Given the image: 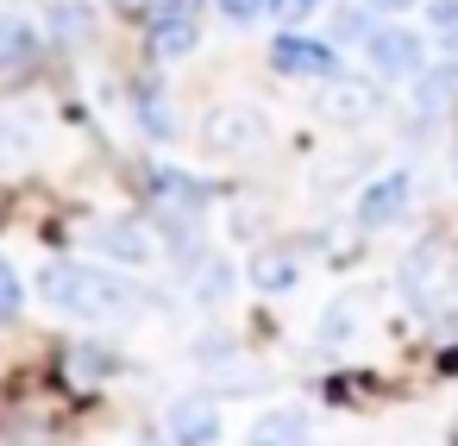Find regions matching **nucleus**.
<instances>
[{
  "instance_id": "nucleus-1",
  "label": "nucleus",
  "mask_w": 458,
  "mask_h": 446,
  "mask_svg": "<svg viewBox=\"0 0 458 446\" xmlns=\"http://www.w3.org/2000/svg\"><path fill=\"white\" fill-rule=\"evenodd\" d=\"M38 296L51 308H64V314H89V321H132V314L157 308V296H145L139 283L89 270V264H51V270H38Z\"/></svg>"
},
{
  "instance_id": "nucleus-2",
  "label": "nucleus",
  "mask_w": 458,
  "mask_h": 446,
  "mask_svg": "<svg viewBox=\"0 0 458 446\" xmlns=\"http://www.w3.org/2000/svg\"><path fill=\"white\" fill-rule=\"evenodd\" d=\"M364 51H370L377 76H389V82L420 76V39H414V32H402V26H377V32L364 39Z\"/></svg>"
},
{
  "instance_id": "nucleus-3",
  "label": "nucleus",
  "mask_w": 458,
  "mask_h": 446,
  "mask_svg": "<svg viewBox=\"0 0 458 446\" xmlns=\"http://www.w3.org/2000/svg\"><path fill=\"white\" fill-rule=\"evenodd\" d=\"M270 64H276L283 76H339L333 45H320V39H295V32H283V39L270 45Z\"/></svg>"
},
{
  "instance_id": "nucleus-4",
  "label": "nucleus",
  "mask_w": 458,
  "mask_h": 446,
  "mask_svg": "<svg viewBox=\"0 0 458 446\" xmlns=\"http://www.w3.org/2000/svg\"><path fill=\"white\" fill-rule=\"evenodd\" d=\"M251 145H264L258 107H214L208 114V151H251Z\"/></svg>"
},
{
  "instance_id": "nucleus-5",
  "label": "nucleus",
  "mask_w": 458,
  "mask_h": 446,
  "mask_svg": "<svg viewBox=\"0 0 458 446\" xmlns=\"http://www.w3.org/2000/svg\"><path fill=\"white\" fill-rule=\"evenodd\" d=\"M408 208V176H383L364 202H358V227H389Z\"/></svg>"
},
{
  "instance_id": "nucleus-6",
  "label": "nucleus",
  "mask_w": 458,
  "mask_h": 446,
  "mask_svg": "<svg viewBox=\"0 0 458 446\" xmlns=\"http://www.w3.org/2000/svg\"><path fill=\"white\" fill-rule=\"evenodd\" d=\"M320 107H327V120L358 126V120H370V114H377V89H364V82H333Z\"/></svg>"
},
{
  "instance_id": "nucleus-7",
  "label": "nucleus",
  "mask_w": 458,
  "mask_h": 446,
  "mask_svg": "<svg viewBox=\"0 0 458 446\" xmlns=\"http://www.w3.org/2000/svg\"><path fill=\"white\" fill-rule=\"evenodd\" d=\"M38 57V39L26 20H0V70H26Z\"/></svg>"
},
{
  "instance_id": "nucleus-8",
  "label": "nucleus",
  "mask_w": 458,
  "mask_h": 446,
  "mask_svg": "<svg viewBox=\"0 0 458 446\" xmlns=\"http://www.w3.org/2000/svg\"><path fill=\"white\" fill-rule=\"evenodd\" d=\"M151 45H157V57H189L201 45V32H195V20H157Z\"/></svg>"
},
{
  "instance_id": "nucleus-9",
  "label": "nucleus",
  "mask_w": 458,
  "mask_h": 446,
  "mask_svg": "<svg viewBox=\"0 0 458 446\" xmlns=\"http://www.w3.org/2000/svg\"><path fill=\"white\" fill-rule=\"evenodd\" d=\"M170 433H176V440H220V421H214L201 402H182V408L170 415Z\"/></svg>"
},
{
  "instance_id": "nucleus-10",
  "label": "nucleus",
  "mask_w": 458,
  "mask_h": 446,
  "mask_svg": "<svg viewBox=\"0 0 458 446\" xmlns=\"http://www.w3.org/2000/svg\"><path fill=\"white\" fill-rule=\"evenodd\" d=\"M414 82H420V107H427V114H445L452 95H458V64H445V70H433V76H414Z\"/></svg>"
},
{
  "instance_id": "nucleus-11",
  "label": "nucleus",
  "mask_w": 458,
  "mask_h": 446,
  "mask_svg": "<svg viewBox=\"0 0 458 446\" xmlns=\"http://www.w3.org/2000/svg\"><path fill=\"white\" fill-rule=\"evenodd\" d=\"M251 283H258V289H289V283H295V264L276 258V252H270V258H251Z\"/></svg>"
},
{
  "instance_id": "nucleus-12",
  "label": "nucleus",
  "mask_w": 458,
  "mask_h": 446,
  "mask_svg": "<svg viewBox=\"0 0 458 446\" xmlns=\"http://www.w3.org/2000/svg\"><path fill=\"white\" fill-rule=\"evenodd\" d=\"M427 26L439 32L445 51H458V0H433V7H427Z\"/></svg>"
},
{
  "instance_id": "nucleus-13",
  "label": "nucleus",
  "mask_w": 458,
  "mask_h": 446,
  "mask_svg": "<svg viewBox=\"0 0 458 446\" xmlns=\"http://www.w3.org/2000/svg\"><path fill=\"white\" fill-rule=\"evenodd\" d=\"M101 245H107V252H126V258H145V252H151L139 227H107V233H101Z\"/></svg>"
},
{
  "instance_id": "nucleus-14",
  "label": "nucleus",
  "mask_w": 458,
  "mask_h": 446,
  "mask_svg": "<svg viewBox=\"0 0 458 446\" xmlns=\"http://www.w3.org/2000/svg\"><path fill=\"white\" fill-rule=\"evenodd\" d=\"M295 433H308L301 415H270V421H258V440H295Z\"/></svg>"
},
{
  "instance_id": "nucleus-15",
  "label": "nucleus",
  "mask_w": 458,
  "mask_h": 446,
  "mask_svg": "<svg viewBox=\"0 0 458 446\" xmlns=\"http://www.w3.org/2000/svg\"><path fill=\"white\" fill-rule=\"evenodd\" d=\"M20 314V277H13V264L0 258V321H13Z\"/></svg>"
},
{
  "instance_id": "nucleus-16",
  "label": "nucleus",
  "mask_w": 458,
  "mask_h": 446,
  "mask_svg": "<svg viewBox=\"0 0 458 446\" xmlns=\"http://www.w3.org/2000/svg\"><path fill=\"white\" fill-rule=\"evenodd\" d=\"M195 7H201V0H145L151 26H157V20H195Z\"/></svg>"
},
{
  "instance_id": "nucleus-17",
  "label": "nucleus",
  "mask_w": 458,
  "mask_h": 446,
  "mask_svg": "<svg viewBox=\"0 0 458 446\" xmlns=\"http://www.w3.org/2000/svg\"><path fill=\"white\" fill-rule=\"evenodd\" d=\"M139 114H145V126H151V133H157V139H164V133H170V114H164V101H157V95H151V89H139Z\"/></svg>"
},
{
  "instance_id": "nucleus-18",
  "label": "nucleus",
  "mask_w": 458,
  "mask_h": 446,
  "mask_svg": "<svg viewBox=\"0 0 458 446\" xmlns=\"http://www.w3.org/2000/svg\"><path fill=\"white\" fill-rule=\"evenodd\" d=\"M51 20H57V32H64V39H82V0H64Z\"/></svg>"
},
{
  "instance_id": "nucleus-19",
  "label": "nucleus",
  "mask_w": 458,
  "mask_h": 446,
  "mask_svg": "<svg viewBox=\"0 0 458 446\" xmlns=\"http://www.w3.org/2000/svg\"><path fill=\"white\" fill-rule=\"evenodd\" d=\"M320 7V0H270V13H283V20H308Z\"/></svg>"
},
{
  "instance_id": "nucleus-20",
  "label": "nucleus",
  "mask_w": 458,
  "mask_h": 446,
  "mask_svg": "<svg viewBox=\"0 0 458 446\" xmlns=\"http://www.w3.org/2000/svg\"><path fill=\"white\" fill-rule=\"evenodd\" d=\"M220 13L226 20H251V13H264V0H220Z\"/></svg>"
},
{
  "instance_id": "nucleus-21",
  "label": "nucleus",
  "mask_w": 458,
  "mask_h": 446,
  "mask_svg": "<svg viewBox=\"0 0 458 446\" xmlns=\"http://www.w3.org/2000/svg\"><path fill=\"white\" fill-rule=\"evenodd\" d=\"M370 7H383V13H395V7H414V0H370Z\"/></svg>"
},
{
  "instance_id": "nucleus-22",
  "label": "nucleus",
  "mask_w": 458,
  "mask_h": 446,
  "mask_svg": "<svg viewBox=\"0 0 458 446\" xmlns=\"http://www.w3.org/2000/svg\"><path fill=\"white\" fill-rule=\"evenodd\" d=\"M120 7H139V0H120Z\"/></svg>"
},
{
  "instance_id": "nucleus-23",
  "label": "nucleus",
  "mask_w": 458,
  "mask_h": 446,
  "mask_svg": "<svg viewBox=\"0 0 458 446\" xmlns=\"http://www.w3.org/2000/svg\"><path fill=\"white\" fill-rule=\"evenodd\" d=\"M452 170H458V164H452Z\"/></svg>"
}]
</instances>
